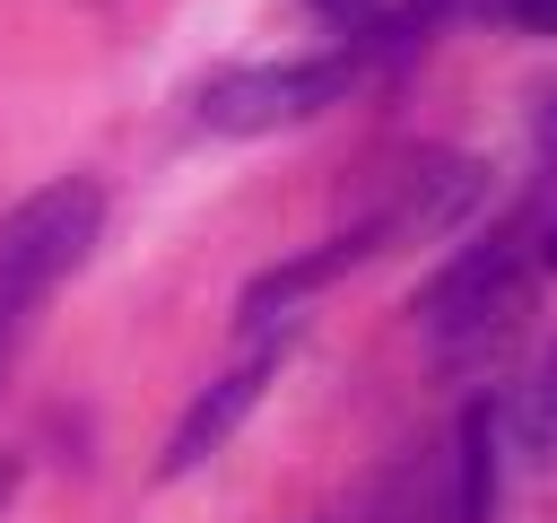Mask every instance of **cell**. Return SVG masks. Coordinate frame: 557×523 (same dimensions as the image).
<instances>
[{
  "label": "cell",
  "instance_id": "cell-5",
  "mask_svg": "<svg viewBox=\"0 0 557 523\" xmlns=\"http://www.w3.org/2000/svg\"><path fill=\"white\" fill-rule=\"evenodd\" d=\"M470 200H479V166H470V157H435V166L409 174V192H400L374 227H383V244H400V235H444Z\"/></svg>",
  "mask_w": 557,
  "mask_h": 523
},
{
  "label": "cell",
  "instance_id": "cell-7",
  "mask_svg": "<svg viewBox=\"0 0 557 523\" xmlns=\"http://www.w3.org/2000/svg\"><path fill=\"white\" fill-rule=\"evenodd\" d=\"M513 427H522L531 453H557V340H548V357L531 366V384H522V401H513Z\"/></svg>",
  "mask_w": 557,
  "mask_h": 523
},
{
  "label": "cell",
  "instance_id": "cell-6",
  "mask_svg": "<svg viewBox=\"0 0 557 523\" xmlns=\"http://www.w3.org/2000/svg\"><path fill=\"white\" fill-rule=\"evenodd\" d=\"M453 506H461V523L496 514V401H470L453 427Z\"/></svg>",
  "mask_w": 557,
  "mask_h": 523
},
{
  "label": "cell",
  "instance_id": "cell-3",
  "mask_svg": "<svg viewBox=\"0 0 557 523\" xmlns=\"http://www.w3.org/2000/svg\"><path fill=\"white\" fill-rule=\"evenodd\" d=\"M366 253H383V227H374V218H366V227H348V235H331V244H313V253H287V262H270V270L244 288L235 323H244V331H270V323H287L305 296H322L331 279H348Z\"/></svg>",
  "mask_w": 557,
  "mask_h": 523
},
{
  "label": "cell",
  "instance_id": "cell-2",
  "mask_svg": "<svg viewBox=\"0 0 557 523\" xmlns=\"http://www.w3.org/2000/svg\"><path fill=\"white\" fill-rule=\"evenodd\" d=\"M357 78V61H261V70H226L200 87V131H226V139H252V131H287L322 105H339Z\"/></svg>",
  "mask_w": 557,
  "mask_h": 523
},
{
  "label": "cell",
  "instance_id": "cell-8",
  "mask_svg": "<svg viewBox=\"0 0 557 523\" xmlns=\"http://www.w3.org/2000/svg\"><path fill=\"white\" fill-rule=\"evenodd\" d=\"M505 17L531 26V35H557V0H505Z\"/></svg>",
  "mask_w": 557,
  "mask_h": 523
},
{
  "label": "cell",
  "instance_id": "cell-4",
  "mask_svg": "<svg viewBox=\"0 0 557 523\" xmlns=\"http://www.w3.org/2000/svg\"><path fill=\"white\" fill-rule=\"evenodd\" d=\"M261 384H270V357H252V366H226L218 384H200L191 392V410L174 418V436H165V453H157V479H183V471H200L244 418H252V401H261Z\"/></svg>",
  "mask_w": 557,
  "mask_h": 523
},
{
  "label": "cell",
  "instance_id": "cell-9",
  "mask_svg": "<svg viewBox=\"0 0 557 523\" xmlns=\"http://www.w3.org/2000/svg\"><path fill=\"white\" fill-rule=\"evenodd\" d=\"M313 9H322L331 26H366V17H374V0H313Z\"/></svg>",
  "mask_w": 557,
  "mask_h": 523
},
{
  "label": "cell",
  "instance_id": "cell-10",
  "mask_svg": "<svg viewBox=\"0 0 557 523\" xmlns=\"http://www.w3.org/2000/svg\"><path fill=\"white\" fill-rule=\"evenodd\" d=\"M540 270H557V218H548V235H540Z\"/></svg>",
  "mask_w": 557,
  "mask_h": 523
},
{
  "label": "cell",
  "instance_id": "cell-1",
  "mask_svg": "<svg viewBox=\"0 0 557 523\" xmlns=\"http://www.w3.org/2000/svg\"><path fill=\"white\" fill-rule=\"evenodd\" d=\"M96 227H104V192H96L87 174L44 183L35 200H17V209L0 218V349H9L17 314H26V305H44V296L87 262Z\"/></svg>",
  "mask_w": 557,
  "mask_h": 523
},
{
  "label": "cell",
  "instance_id": "cell-11",
  "mask_svg": "<svg viewBox=\"0 0 557 523\" xmlns=\"http://www.w3.org/2000/svg\"><path fill=\"white\" fill-rule=\"evenodd\" d=\"M548 148H557V87H548Z\"/></svg>",
  "mask_w": 557,
  "mask_h": 523
}]
</instances>
